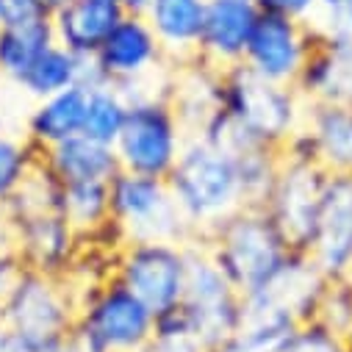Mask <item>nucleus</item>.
I'll use <instances>...</instances> for the list:
<instances>
[{
    "label": "nucleus",
    "mask_w": 352,
    "mask_h": 352,
    "mask_svg": "<svg viewBox=\"0 0 352 352\" xmlns=\"http://www.w3.org/2000/svg\"><path fill=\"white\" fill-rule=\"evenodd\" d=\"M166 186L186 217L195 239H203L214 225L244 208L236 161L203 136H189Z\"/></svg>",
    "instance_id": "1"
},
{
    "label": "nucleus",
    "mask_w": 352,
    "mask_h": 352,
    "mask_svg": "<svg viewBox=\"0 0 352 352\" xmlns=\"http://www.w3.org/2000/svg\"><path fill=\"white\" fill-rule=\"evenodd\" d=\"M197 241L206 244L208 255L241 297L272 278L283 267V261L297 252L289 247L267 211L255 206L239 208Z\"/></svg>",
    "instance_id": "2"
},
{
    "label": "nucleus",
    "mask_w": 352,
    "mask_h": 352,
    "mask_svg": "<svg viewBox=\"0 0 352 352\" xmlns=\"http://www.w3.org/2000/svg\"><path fill=\"white\" fill-rule=\"evenodd\" d=\"M153 330L155 314L120 280L106 278L78 289L72 336L83 352H142Z\"/></svg>",
    "instance_id": "3"
},
{
    "label": "nucleus",
    "mask_w": 352,
    "mask_h": 352,
    "mask_svg": "<svg viewBox=\"0 0 352 352\" xmlns=\"http://www.w3.org/2000/svg\"><path fill=\"white\" fill-rule=\"evenodd\" d=\"M302 106L294 86L267 80L244 64L222 69V111L261 144L280 150L300 128Z\"/></svg>",
    "instance_id": "4"
},
{
    "label": "nucleus",
    "mask_w": 352,
    "mask_h": 352,
    "mask_svg": "<svg viewBox=\"0 0 352 352\" xmlns=\"http://www.w3.org/2000/svg\"><path fill=\"white\" fill-rule=\"evenodd\" d=\"M111 225L122 241H195V233L164 178L120 169L111 184Z\"/></svg>",
    "instance_id": "5"
},
{
    "label": "nucleus",
    "mask_w": 352,
    "mask_h": 352,
    "mask_svg": "<svg viewBox=\"0 0 352 352\" xmlns=\"http://www.w3.org/2000/svg\"><path fill=\"white\" fill-rule=\"evenodd\" d=\"M186 139L189 133L172 111L166 95H155L131 103L125 128L114 142V153L120 158V169L166 181Z\"/></svg>",
    "instance_id": "6"
},
{
    "label": "nucleus",
    "mask_w": 352,
    "mask_h": 352,
    "mask_svg": "<svg viewBox=\"0 0 352 352\" xmlns=\"http://www.w3.org/2000/svg\"><path fill=\"white\" fill-rule=\"evenodd\" d=\"M3 327L47 346L69 338L78 316V289L69 278L25 270L6 302L0 305Z\"/></svg>",
    "instance_id": "7"
},
{
    "label": "nucleus",
    "mask_w": 352,
    "mask_h": 352,
    "mask_svg": "<svg viewBox=\"0 0 352 352\" xmlns=\"http://www.w3.org/2000/svg\"><path fill=\"white\" fill-rule=\"evenodd\" d=\"M114 280L136 294L155 316L181 305L186 292V244L125 241L114 258Z\"/></svg>",
    "instance_id": "8"
},
{
    "label": "nucleus",
    "mask_w": 352,
    "mask_h": 352,
    "mask_svg": "<svg viewBox=\"0 0 352 352\" xmlns=\"http://www.w3.org/2000/svg\"><path fill=\"white\" fill-rule=\"evenodd\" d=\"M181 305L208 349L241 324V294L197 239L186 244V292Z\"/></svg>",
    "instance_id": "9"
},
{
    "label": "nucleus",
    "mask_w": 352,
    "mask_h": 352,
    "mask_svg": "<svg viewBox=\"0 0 352 352\" xmlns=\"http://www.w3.org/2000/svg\"><path fill=\"white\" fill-rule=\"evenodd\" d=\"M327 178L330 175L314 161L280 155L275 184L261 208L267 211V217L283 233L289 247L297 252H308L311 247Z\"/></svg>",
    "instance_id": "10"
},
{
    "label": "nucleus",
    "mask_w": 352,
    "mask_h": 352,
    "mask_svg": "<svg viewBox=\"0 0 352 352\" xmlns=\"http://www.w3.org/2000/svg\"><path fill=\"white\" fill-rule=\"evenodd\" d=\"M322 286L324 275L316 263L305 252H292L272 278L241 297V322H311Z\"/></svg>",
    "instance_id": "11"
},
{
    "label": "nucleus",
    "mask_w": 352,
    "mask_h": 352,
    "mask_svg": "<svg viewBox=\"0 0 352 352\" xmlns=\"http://www.w3.org/2000/svg\"><path fill=\"white\" fill-rule=\"evenodd\" d=\"M314 42L316 34L311 23H297L289 17L261 12L250 34L241 64L267 80L294 86Z\"/></svg>",
    "instance_id": "12"
},
{
    "label": "nucleus",
    "mask_w": 352,
    "mask_h": 352,
    "mask_svg": "<svg viewBox=\"0 0 352 352\" xmlns=\"http://www.w3.org/2000/svg\"><path fill=\"white\" fill-rule=\"evenodd\" d=\"M14 252L25 270L67 278L80 258V236L58 208L12 217Z\"/></svg>",
    "instance_id": "13"
},
{
    "label": "nucleus",
    "mask_w": 352,
    "mask_h": 352,
    "mask_svg": "<svg viewBox=\"0 0 352 352\" xmlns=\"http://www.w3.org/2000/svg\"><path fill=\"white\" fill-rule=\"evenodd\" d=\"M95 67L109 83H131L155 78L164 67H169V61L147 20L139 14H122L98 50Z\"/></svg>",
    "instance_id": "14"
},
{
    "label": "nucleus",
    "mask_w": 352,
    "mask_h": 352,
    "mask_svg": "<svg viewBox=\"0 0 352 352\" xmlns=\"http://www.w3.org/2000/svg\"><path fill=\"white\" fill-rule=\"evenodd\" d=\"M305 255L324 278L352 275V178H327L316 230Z\"/></svg>",
    "instance_id": "15"
},
{
    "label": "nucleus",
    "mask_w": 352,
    "mask_h": 352,
    "mask_svg": "<svg viewBox=\"0 0 352 352\" xmlns=\"http://www.w3.org/2000/svg\"><path fill=\"white\" fill-rule=\"evenodd\" d=\"M258 14L255 0H208L197 56L217 69L241 64Z\"/></svg>",
    "instance_id": "16"
},
{
    "label": "nucleus",
    "mask_w": 352,
    "mask_h": 352,
    "mask_svg": "<svg viewBox=\"0 0 352 352\" xmlns=\"http://www.w3.org/2000/svg\"><path fill=\"white\" fill-rule=\"evenodd\" d=\"M300 131L311 147V161L327 175L352 178V106L333 100H305Z\"/></svg>",
    "instance_id": "17"
},
{
    "label": "nucleus",
    "mask_w": 352,
    "mask_h": 352,
    "mask_svg": "<svg viewBox=\"0 0 352 352\" xmlns=\"http://www.w3.org/2000/svg\"><path fill=\"white\" fill-rule=\"evenodd\" d=\"M166 100L189 136L200 133L222 111V69L206 64L200 56L169 67Z\"/></svg>",
    "instance_id": "18"
},
{
    "label": "nucleus",
    "mask_w": 352,
    "mask_h": 352,
    "mask_svg": "<svg viewBox=\"0 0 352 352\" xmlns=\"http://www.w3.org/2000/svg\"><path fill=\"white\" fill-rule=\"evenodd\" d=\"M122 14L125 12L120 6L103 0H67L53 12L56 45L67 47L78 58H95Z\"/></svg>",
    "instance_id": "19"
},
{
    "label": "nucleus",
    "mask_w": 352,
    "mask_h": 352,
    "mask_svg": "<svg viewBox=\"0 0 352 352\" xmlns=\"http://www.w3.org/2000/svg\"><path fill=\"white\" fill-rule=\"evenodd\" d=\"M206 3L208 0H150L144 20L161 42L169 67L197 58Z\"/></svg>",
    "instance_id": "20"
},
{
    "label": "nucleus",
    "mask_w": 352,
    "mask_h": 352,
    "mask_svg": "<svg viewBox=\"0 0 352 352\" xmlns=\"http://www.w3.org/2000/svg\"><path fill=\"white\" fill-rule=\"evenodd\" d=\"M42 166L58 186L86 184V181H111L120 172V158L111 144H103L89 136H72L61 144H53L39 153Z\"/></svg>",
    "instance_id": "21"
},
{
    "label": "nucleus",
    "mask_w": 352,
    "mask_h": 352,
    "mask_svg": "<svg viewBox=\"0 0 352 352\" xmlns=\"http://www.w3.org/2000/svg\"><path fill=\"white\" fill-rule=\"evenodd\" d=\"M86 117V86L75 83L64 92H56L45 100H36L28 117V142L36 153L61 144L83 133Z\"/></svg>",
    "instance_id": "22"
},
{
    "label": "nucleus",
    "mask_w": 352,
    "mask_h": 352,
    "mask_svg": "<svg viewBox=\"0 0 352 352\" xmlns=\"http://www.w3.org/2000/svg\"><path fill=\"white\" fill-rule=\"evenodd\" d=\"M294 89L302 100H333L352 106V56L333 50L316 36L294 80Z\"/></svg>",
    "instance_id": "23"
},
{
    "label": "nucleus",
    "mask_w": 352,
    "mask_h": 352,
    "mask_svg": "<svg viewBox=\"0 0 352 352\" xmlns=\"http://www.w3.org/2000/svg\"><path fill=\"white\" fill-rule=\"evenodd\" d=\"M111 184V181H109ZM106 181H86L58 186V211L78 230L80 239H95L109 233L111 225V197Z\"/></svg>",
    "instance_id": "24"
},
{
    "label": "nucleus",
    "mask_w": 352,
    "mask_h": 352,
    "mask_svg": "<svg viewBox=\"0 0 352 352\" xmlns=\"http://www.w3.org/2000/svg\"><path fill=\"white\" fill-rule=\"evenodd\" d=\"M86 64L89 58H78L75 53H69L61 45H50L20 78L17 83L25 89V95H31L34 100H45L56 92H64L69 86L80 83L83 86V75H86Z\"/></svg>",
    "instance_id": "25"
},
{
    "label": "nucleus",
    "mask_w": 352,
    "mask_h": 352,
    "mask_svg": "<svg viewBox=\"0 0 352 352\" xmlns=\"http://www.w3.org/2000/svg\"><path fill=\"white\" fill-rule=\"evenodd\" d=\"M128 98L117 89L114 83H98L86 86V117H83V136L98 139L103 144L117 142V136L125 128L128 120Z\"/></svg>",
    "instance_id": "26"
},
{
    "label": "nucleus",
    "mask_w": 352,
    "mask_h": 352,
    "mask_svg": "<svg viewBox=\"0 0 352 352\" xmlns=\"http://www.w3.org/2000/svg\"><path fill=\"white\" fill-rule=\"evenodd\" d=\"M50 45H56L53 23L0 28V75L17 80Z\"/></svg>",
    "instance_id": "27"
},
{
    "label": "nucleus",
    "mask_w": 352,
    "mask_h": 352,
    "mask_svg": "<svg viewBox=\"0 0 352 352\" xmlns=\"http://www.w3.org/2000/svg\"><path fill=\"white\" fill-rule=\"evenodd\" d=\"M233 161H236V172H239L244 206L261 208L275 184V175L280 166V150L270 147V144H250V147L233 153Z\"/></svg>",
    "instance_id": "28"
},
{
    "label": "nucleus",
    "mask_w": 352,
    "mask_h": 352,
    "mask_svg": "<svg viewBox=\"0 0 352 352\" xmlns=\"http://www.w3.org/2000/svg\"><path fill=\"white\" fill-rule=\"evenodd\" d=\"M297 324L286 322H241L228 338L214 344L208 352H286Z\"/></svg>",
    "instance_id": "29"
},
{
    "label": "nucleus",
    "mask_w": 352,
    "mask_h": 352,
    "mask_svg": "<svg viewBox=\"0 0 352 352\" xmlns=\"http://www.w3.org/2000/svg\"><path fill=\"white\" fill-rule=\"evenodd\" d=\"M142 352H208V346L200 341L186 308L175 305L155 316L153 338L144 344Z\"/></svg>",
    "instance_id": "30"
},
{
    "label": "nucleus",
    "mask_w": 352,
    "mask_h": 352,
    "mask_svg": "<svg viewBox=\"0 0 352 352\" xmlns=\"http://www.w3.org/2000/svg\"><path fill=\"white\" fill-rule=\"evenodd\" d=\"M36 164L39 153L28 139L0 136V206H9V200L20 192Z\"/></svg>",
    "instance_id": "31"
},
{
    "label": "nucleus",
    "mask_w": 352,
    "mask_h": 352,
    "mask_svg": "<svg viewBox=\"0 0 352 352\" xmlns=\"http://www.w3.org/2000/svg\"><path fill=\"white\" fill-rule=\"evenodd\" d=\"M314 322L324 324L327 330L344 336L352 324V275L344 278H324V286L319 292Z\"/></svg>",
    "instance_id": "32"
},
{
    "label": "nucleus",
    "mask_w": 352,
    "mask_h": 352,
    "mask_svg": "<svg viewBox=\"0 0 352 352\" xmlns=\"http://www.w3.org/2000/svg\"><path fill=\"white\" fill-rule=\"evenodd\" d=\"M286 352H349V349H346L344 336H338L311 319V322H302L294 327V333L286 344Z\"/></svg>",
    "instance_id": "33"
},
{
    "label": "nucleus",
    "mask_w": 352,
    "mask_h": 352,
    "mask_svg": "<svg viewBox=\"0 0 352 352\" xmlns=\"http://www.w3.org/2000/svg\"><path fill=\"white\" fill-rule=\"evenodd\" d=\"M311 28L316 31V36L330 45L338 53L352 56V9L346 12H319L311 20Z\"/></svg>",
    "instance_id": "34"
},
{
    "label": "nucleus",
    "mask_w": 352,
    "mask_h": 352,
    "mask_svg": "<svg viewBox=\"0 0 352 352\" xmlns=\"http://www.w3.org/2000/svg\"><path fill=\"white\" fill-rule=\"evenodd\" d=\"M53 12L50 0H0V28L53 23Z\"/></svg>",
    "instance_id": "35"
},
{
    "label": "nucleus",
    "mask_w": 352,
    "mask_h": 352,
    "mask_svg": "<svg viewBox=\"0 0 352 352\" xmlns=\"http://www.w3.org/2000/svg\"><path fill=\"white\" fill-rule=\"evenodd\" d=\"M261 12L289 17L297 23H311L319 14V0H255Z\"/></svg>",
    "instance_id": "36"
},
{
    "label": "nucleus",
    "mask_w": 352,
    "mask_h": 352,
    "mask_svg": "<svg viewBox=\"0 0 352 352\" xmlns=\"http://www.w3.org/2000/svg\"><path fill=\"white\" fill-rule=\"evenodd\" d=\"M23 272H25V267H23V261L17 258L14 250L0 252V305L6 302V297L12 294V289L17 286Z\"/></svg>",
    "instance_id": "37"
},
{
    "label": "nucleus",
    "mask_w": 352,
    "mask_h": 352,
    "mask_svg": "<svg viewBox=\"0 0 352 352\" xmlns=\"http://www.w3.org/2000/svg\"><path fill=\"white\" fill-rule=\"evenodd\" d=\"M0 352H42V346L3 327V333H0Z\"/></svg>",
    "instance_id": "38"
},
{
    "label": "nucleus",
    "mask_w": 352,
    "mask_h": 352,
    "mask_svg": "<svg viewBox=\"0 0 352 352\" xmlns=\"http://www.w3.org/2000/svg\"><path fill=\"white\" fill-rule=\"evenodd\" d=\"M6 250H14V225L6 206H0V252Z\"/></svg>",
    "instance_id": "39"
},
{
    "label": "nucleus",
    "mask_w": 352,
    "mask_h": 352,
    "mask_svg": "<svg viewBox=\"0 0 352 352\" xmlns=\"http://www.w3.org/2000/svg\"><path fill=\"white\" fill-rule=\"evenodd\" d=\"M42 352H83V346L75 341V336H69V338H61V341H56V344L42 346Z\"/></svg>",
    "instance_id": "40"
},
{
    "label": "nucleus",
    "mask_w": 352,
    "mask_h": 352,
    "mask_svg": "<svg viewBox=\"0 0 352 352\" xmlns=\"http://www.w3.org/2000/svg\"><path fill=\"white\" fill-rule=\"evenodd\" d=\"M352 9V0H319V12H346Z\"/></svg>",
    "instance_id": "41"
},
{
    "label": "nucleus",
    "mask_w": 352,
    "mask_h": 352,
    "mask_svg": "<svg viewBox=\"0 0 352 352\" xmlns=\"http://www.w3.org/2000/svg\"><path fill=\"white\" fill-rule=\"evenodd\" d=\"M147 6H150V0H125L122 12H125V14H139V17H144Z\"/></svg>",
    "instance_id": "42"
},
{
    "label": "nucleus",
    "mask_w": 352,
    "mask_h": 352,
    "mask_svg": "<svg viewBox=\"0 0 352 352\" xmlns=\"http://www.w3.org/2000/svg\"><path fill=\"white\" fill-rule=\"evenodd\" d=\"M344 341H346V349L352 352V324H349V330L344 333Z\"/></svg>",
    "instance_id": "43"
},
{
    "label": "nucleus",
    "mask_w": 352,
    "mask_h": 352,
    "mask_svg": "<svg viewBox=\"0 0 352 352\" xmlns=\"http://www.w3.org/2000/svg\"><path fill=\"white\" fill-rule=\"evenodd\" d=\"M103 3H111V6H120V9H122L125 0H103Z\"/></svg>",
    "instance_id": "44"
},
{
    "label": "nucleus",
    "mask_w": 352,
    "mask_h": 352,
    "mask_svg": "<svg viewBox=\"0 0 352 352\" xmlns=\"http://www.w3.org/2000/svg\"><path fill=\"white\" fill-rule=\"evenodd\" d=\"M50 3H53V6H61V3H67V0H50Z\"/></svg>",
    "instance_id": "45"
},
{
    "label": "nucleus",
    "mask_w": 352,
    "mask_h": 352,
    "mask_svg": "<svg viewBox=\"0 0 352 352\" xmlns=\"http://www.w3.org/2000/svg\"><path fill=\"white\" fill-rule=\"evenodd\" d=\"M0 333H3V316H0Z\"/></svg>",
    "instance_id": "46"
}]
</instances>
